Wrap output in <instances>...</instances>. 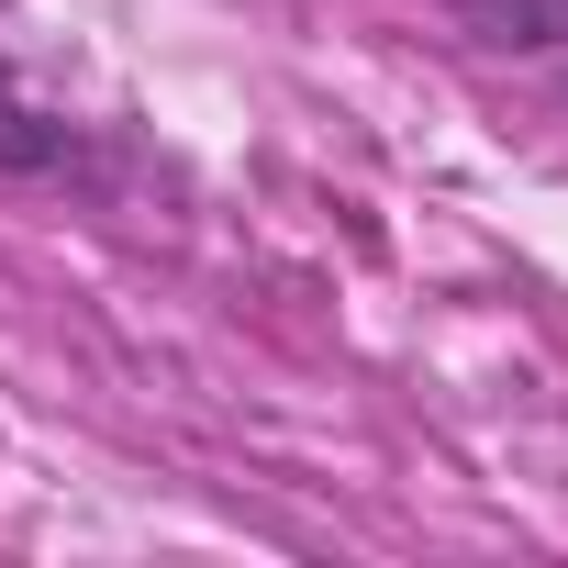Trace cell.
<instances>
[{
    "label": "cell",
    "mask_w": 568,
    "mask_h": 568,
    "mask_svg": "<svg viewBox=\"0 0 568 568\" xmlns=\"http://www.w3.org/2000/svg\"><path fill=\"white\" fill-rule=\"evenodd\" d=\"M446 23H457L479 57L546 68V79L568 90V0H446Z\"/></svg>",
    "instance_id": "obj_2"
},
{
    "label": "cell",
    "mask_w": 568,
    "mask_h": 568,
    "mask_svg": "<svg viewBox=\"0 0 568 568\" xmlns=\"http://www.w3.org/2000/svg\"><path fill=\"white\" fill-rule=\"evenodd\" d=\"M0 179L12 190H68V201H112L134 168H123V145H101L90 123L45 112L12 68H0Z\"/></svg>",
    "instance_id": "obj_1"
}]
</instances>
